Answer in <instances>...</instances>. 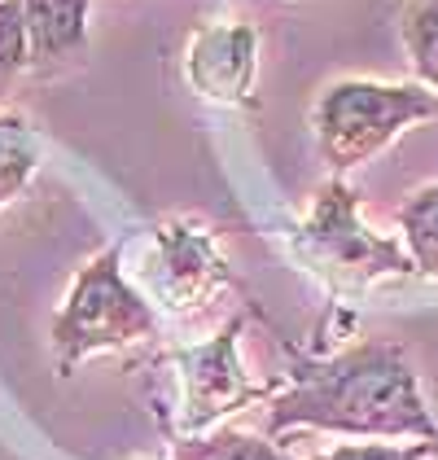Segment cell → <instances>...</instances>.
<instances>
[{
  "label": "cell",
  "instance_id": "cell-12",
  "mask_svg": "<svg viewBox=\"0 0 438 460\" xmlns=\"http://www.w3.org/2000/svg\"><path fill=\"white\" fill-rule=\"evenodd\" d=\"M399 27L421 84H430L438 93V0H407Z\"/></svg>",
  "mask_w": 438,
  "mask_h": 460
},
{
  "label": "cell",
  "instance_id": "cell-3",
  "mask_svg": "<svg viewBox=\"0 0 438 460\" xmlns=\"http://www.w3.org/2000/svg\"><path fill=\"white\" fill-rule=\"evenodd\" d=\"M293 259L325 281L333 294H355L386 277H412L416 263L403 254L390 237H377L360 224L355 193L342 180H328L316 193L311 215L293 228L290 237Z\"/></svg>",
  "mask_w": 438,
  "mask_h": 460
},
{
  "label": "cell",
  "instance_id": "cell-13",
  "mask_svg": "<svg viewBox=\"0 0 438 460\" xmlns=\"http://www.w3.org/2000/svg\"><path fill=\"white\" fill-rule=\"evenodd\" d=\"M22 71H31V49H27V22H22V0H0V97Z\"/></svg>",
  "mask_w": 438,
  "mask_h": 460
},
{
  "label": "cell",
  "instance_id": "cell-10",
  "mask_svg": "<svg viewBox=\"0 0 438 460\" xmlns=\"http://www.w3.org/2000/svg\"><path fill=\"white\" fill-rule=\"evenodd\" d=\"M403 242H407V259L416 263L421 277L438 281V184L412 193V202L399 211Z\"/></svg>",
  "mask_w": 438,
  "mask_h": 460
},
{
  "label": "cell",
  "instance_id": "cell-14",
  "mask_svg": "<svg viewBox=\"0 0 438 460\" xmlns=\"http://www.w3.org/2000/svg\"><path fill=\"white\" fill-rule=\"evenodd\" d=\"M438 443H407V447H386V443H346V447H333L316 460H425L434 456Z\"/></svg>",
  "mask_w": 438,
  "mask_h": 460
},
{
  "label": "cell",
  "instance_id": "cell-9",
  "mask_svg": "<svg viewBox=\"0 0 438 460\" xmlns=\"http://www.w3.org/2000/svg\"><path fill=\"white\" fill-rule=\"evenodd\" d=\"M39 167V132L22 114H0V211L31 184Z\"/></svg>",
  "mask_w": 438,
  "mask_h": 460
},
{
  "label": "cell",
  "instance_id": "cell-2",
  "mask_svg": "<svg viewBox=\"0 0 438 460\" xmlns=\"http://www.w3.org/2000/svg\"><path fill=\"white\" fill-rule=\"evenodd\" d=\"M123 250L110 246L79 268L62 312L53 320V355L57 373L71 377L88 355L123 351L158 338V312L141 289L123 281Z\"/></svg>",
  "mask_w": 438,
  "mask_h": 460
},
{
  "label": "cell",
  "instance_id": "cell-5",
  "mask_svg": "<svg viewBox=\"0 0 438 460\" xmlns=\"http://www.w3.org/2000/svg\"><path fill=\"white\" fill-rule=\"evenodd\" d=\"M241 329H246V320L232 316L215 338H206L197 347H176L153 364L176 386V417L167 421L171 438H197L215 421L272 394V386L250 382L241 368V355H237Z\"/></svg>",
  "mask_w": 438,
  "mask_h": 460
},
{
  "label": "cell",
  "instance_id": "cell-8",
  "mask_svg": "<svg viewBox=\"0 0 438 460\" xmlns=\"http://www.w3.org/2000/svg\"><path fill=\"white\" fill-rule=\"evenodd\" d=\"M31 66L48 71L88 40V0H22Z\"/></svg>",
  "mask_w": 438,
  "mask_h": 460
},
{
  "label": "cell",
  "instance_id": "cell-7",
  "mask_svg": "<svg viewBox=\"0 0 438 460\" xmlns=\"http://www.w3.org/2000/svg\"><path fill=\"white\" fill-rule=\"evenodd\" d=\"M258 31L246 22H206L188 36L184 79L202 102L215 106H255Z\"/></svg>",
  "mask_w": 438,
  "mask_h": 460
},
{
  "label": "cell",
  "instance_id": "cell-1",
  "mask_svg": "<svg viewBox=\"0 0 438 460\" xmlns=\"http://www.w3.org/2000/svg\"><path fill=\"white\" fill-rule=\"evenodd\" d=\"M293 425L351 438L438 443L416 373L395 342H360L328 359H293L290 386L267 403V434L276 438Z\"/></svg>",
  "mask_w": 438,
  "mask_h": 460
},
{
  "label": "cell",
  "instance_id": "cell-11",
  "mask_svg": "<svg viewBox=\"0 0 438 460\" xmlns=\"http://www.w3.org/2000/svg\"><path fill=\"white\" fill-rule=\"evenodd\" d=\"M171 460H293L276 443L255 438V434H237V429H219V434H197V438H171Z\"/></svg>",
  "mask_w": 438,
  "mask_h": 460
},
{
  "label": "cell",
  "instance_id": "cell-6",
  "mask_svg": "<svg viewBox=\"0 0 438 460\" xmlns=\"http://www.w3.org/2000/svg\"><path fill=\"white\" fill-rule=\"evenodd\" d=\"M153 246H158V254L149 268V289L176 316L206 307L219 289L232 285V272L219 259L215 237L202 233L197 224H162L153 233Z\"/></svg>",
  "mask_w": 438,
  "mask_h": 460
},
{
  "label": "cell",
  "instance_id": "cell-4",
  "mask_svg": "<svg viewBox=\"0 0 438 460\" xmlns=\"http://www.w3.org/2000/svg\"><path fill=\"white\" fill-rule=\"evenodd\" d=\"M434 93H421L412 84H364V79H342L328 84L311 110L316 145L333 172H351L381 154L399 137L407 123L434 119Z\"/></svg>",
  "mask_w": 438,
  "mask_h": 460
}]
</instances>
